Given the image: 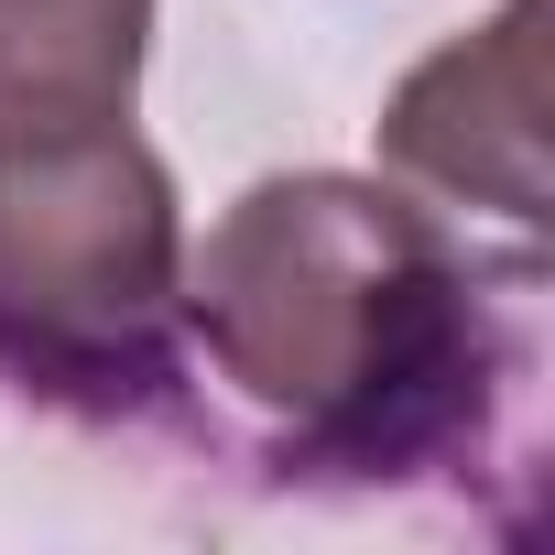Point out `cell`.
Wrapping results in <instances>:
<instances>
[{
    "instance_id": "1",
    "label": "cell",
    "mask_w": 555,
    "mask_h": 555,
    "mask_svg": "<svg viewBox=\"0 0 555 555\" xmlns=\"http://www.w3.org/2000/svg\"><path fill=\"white\" fill-rule=\"evenodd\" d=\"M185 371L284 490H425L533 457L544 250L403 175H261L185 240Z\"/></svg>"
},
{
    "instance_id": "3",
    "label": "cell",
    "mask_w": 555,
    "mask_h": 555,
    "mask_svg": "<svg viewBox=\"0 0 555 555\" xmlns=\"http://www.w3.org/2000/svg\"><path fill=\"white\" fill-rule=\"evenodd\" d=\"M544 88H533V0H501V12L457 44H436L392 109H382V164L414 196L447 207H490L512 240L544 229Z\"/></svg>"
},
{
    "instance_id": "2",
    "label": "cell",
    "mask_w": 555,
    "mask_h": 555,
    "mask_svg": "<svg viewBox=\"0 0 555 555\" xmlns=\"http://www.w3.org/2000/svg\"><path fill=\"white\" fill-rule=\"evenodd\" d=\"M0 392L88 436L196 403L185 196L131 120L0 131Z\"/></svg>"
},
{
    "instance_id": "4",
    "label": "cell",
    "mask_w": 555,
    "mask_h": 555,
    "mask_svg": "<svg viewBox=\"0 0 555 555\" xmlns=\"http://www.w3.org/2000/svg\"><path fill=\"white\" fill-rule=\"evenodd\" d=\"M153 0H0V131L131 120Z\"/></svg>"
}]
</instances>
